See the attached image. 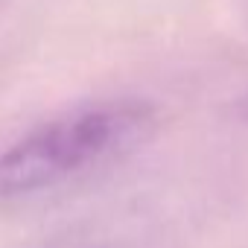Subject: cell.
<instances>
[{"label": "cell", "instance_id": "obj_1", "mask_svg": "<svg viewBox=\"0 0 248 248\" xmlns=\"http://www.w3.org/2000/svg\"><path fill=\"white\" fill-rule=\"evenodd\" d=\"M155 132V111L138 99L70 111L0 152V199L53 187L102 161L129 155Z\"/></svg>", "mask_w": 248, "mask_h": 248}, {"label": "cell", "instance_id": "obj_2", "mask_svg": "<svg viewBox=\"0 0 248 248\" xmlns=\"http://www.w3.org/2000/svg\"><path fill=\"white\" fill-rule=\"evenodd\" d=\"M239 114H242V117L248 120V93H245V96L239 99Z\"/></svg>", "mask_w": 248, "mask_h": 248}]
</instances>
